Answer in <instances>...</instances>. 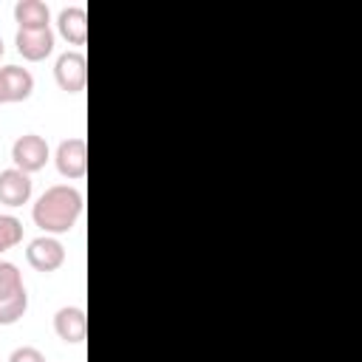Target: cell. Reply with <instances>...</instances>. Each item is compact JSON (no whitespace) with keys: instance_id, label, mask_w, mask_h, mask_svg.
<instances>
[{"instance_id":"cell-1","label":"cell","mask_w":362,"mask_h":362,"mask_svg":"<svg viewBox=\"0 0 362 362\" xmlns=\"http://www.w3.org/2000/svg\"><path fill=\"white\" fill-rule=\"evenodd\" d=\"M82 215V192L76 187H68V184H54L48 187L34 209H31V218L34 223L45 232V235H62V232H71L74 223L79 221Z\"/></svg>"},{"instance_id":"cell-7","label":"cell","mask_w":362,"mask_h":362,"mask_svg":"<svg viewBox=\"0 0 362 362\" xmlns=\"http://www.w3.org/2000/svg\"><path fill=\"white\" fill-rule=\"evenodd\" d=\"M54 331H57V337H59L62 342L79 345V342L85 339V334H88V317H85V311L76 308V305L59 308V311L54 314Z\"/></svg>"},{"instance_id":"cell-16","label":"cell","mask_w":362,"mask_h":362,"mask_svg":"<svg viewBox=\"0 0 362 362\" xmlns=\"http://www.w3.org/2000/svg\"><path fill=\"white\" fill-rule=\"evenodd\" d=\"M6 102H8V93H6V82L0 76V105H6Z\"/></svg>"},{"instance_id":"cell-12","label":"cell","mask_w":362,"mask_h":362,"mask_svg":"<svg viewBox=\"0 0 362 362\" xmlns=\"http://www.w3.org/2000/svg\"><path fill=\"white\" fill-rule=\"evenodd\" d=\"M20 291H25L20 269L14 263H8V260H0V300H8L14 294H20Z\"/></svg>"},{"instance_id":"cell-17","label":"cell","mask_w":362,"mask_h":362,"mask_svg":"<svg viewBox=\"0 0 362 362\" xmlns=\"http://www.w3.org/2000/svg\"><path fill=\"white\" fill-rule=\"evenodd\" d=\"M3 54H6V45H3V40H0V57H3Z\"/></svg>"},{"instance_id":"cell-10","label":"cell","mask_w":362,"mask_h":362,"mask_svg":"<svg viewBox=\"0 0 362 362\" xmlns=\"http://www.w3.org/2000/svg\"><path fill=\"white\" fill-rule=\"evenodd\" d=\"M57 28L71 45H85V40H88V14H85V8L82 6L62 8L59 17H57Z\"/></svg>"},{"instance_id":"cell-9","label":"cell","mask_w":362,"mask_h":362,"mask_svg":"<svg viewBox=\"0 0 362 362\" xmlns=\"http://www.w3.org/2000/svg\"><path fill=\"white\" fill-rule=\"evenodd\" d=\"M14 23L20 31H37V28H51V11L42 0H17L14 3Z\"/></svg>"},{"instance_id":"cell-4","label":"cell","mask_w":362,"mask_h":362,"mask_svg":"<svg viewBox=\"0 0 362 362\" xmlns=\"http://www.w3.org/2000/svg\"><path fill=\"white\" fill-rule=\"evenodd\" d=\"M54 161H57L59 175H65L68 181H79L88 173V144H85V139H79V136L62 139L59 147H57Z\"/></svg>"},{"instance_id":"cell-15","label":"cell","mask_w":362,"mask_h":362,"mask_svg":"<svg viewBox=\"0 0 362 362\" xmlns=\"http://www.w3.org/2000/svg\"><path fill=\"white\" fill-rule=\"evenodd\" d=\"M8 362H45V356H42L40 348H34V345H23V348H17V351L8 356Z\"/></svg>"},{"instance_id":"cell-6","label":"cell","mask_w":362,"mask_h":362,"mask_svg":"<svg viewBox=\"0 0 362 362\" xmlns=\"http://www.w3.org/2000/svg\"><path fill=\"white\" fill-rule=\"evenodd\" d=\"M28 198H31V175L17 167L0 170V204L23 206L28 204Z\"/></svg>"},{"instance_id":"cell-11","label":"cell","mask_w":362,"mask_h":362,"mask_svg":"<svg viewBox=\"0 0 362 362\" xmlns=\"http://www.w3.org/2000/svg\"><path fill=\"white\" fill-rule=\"evenodd\" d=\"M0 76L6 82L8 102H25L34 93V76H31L28 68H23V65H6V68H0Z\"/></svg>"},{"instance_id":"cell-13","label":"cell","mask_w":362,"mask_h":362,"mask_svg":"<svg viewBox=\"0 0 362 362\" xmlns=\"http://www.w3.org/2000/svg\"><path fill=\"white\" fill-rule=\"evenodd\" d=\"M28 311V291H20L8 300H0V325H14Z\"/></svg>"},{"instance_id":"cell-8","label":"cell","mask_w":362,"mask_h":362,"mask_svg":"<svg viewBox=\"0 0 362 362\" xmlns=\"http://www.w3.org/2000/svg\"><path fill=\"white\" fill-rule=\"evenodd\" d=\"M14 45H17L23 59L40 62V59H45L54 51V31L51 28H37V31H20L17 28Z\"/></svg>"},{"instance_id":"cell-5","label":"cell","mask_w":362,"mask_h":362,"mask_svg":"<svg viewBox=\"0 0 362 362\" xmlns=\"http://www.w3.org/2000/svg\"><path fill=\"white\" fill-rule=\"evenodd\" d=\"M25 260L37 272H57L65 263V246L54 235H40V238H34L28 243Z\"/></svg>"},{"instance_id":"cell-3","label":"cell","mask_w":362,"mask_h":362,"mask_svg":"<svg viewBox=\"0 0 362 362\" xmlns=\"http://www.w3.org/2000/svg\"><path fill=\"white\" fill-rule=\"evenodd\" d=\"M54 79L65 93H79L88 82V59L82 51H65L57 57Z\"/></svg>"},{"instance_id":"cell-2","label":"cell","mask_w":362,"mask_h":362,"mask_svg":"<svg viewBox=\"0 0 362 362\" xmlns=\"http://www.w3.org/2000/svg\"><path fill=\"white\" fill-rule=\"evenodd\" d=\"M48 156H51L48 141L42 136H37V133H23L11 144V161H14V167L23 170V173H28V175L37 173V170H42L45 161H48Z\"/></svg>"},{"instance_id":"cell-14","label":"cell","mask_w":362,"mask_h":362,"mask_svg":"<svg viewBox=\"0 0 362 362\" xmlns=\"http://www.w3.org/2000/svg\"><path fill=\"white\" fill-rule=\"evenodd\" d=\"M23 240V221L14 215H0V255Z\"/></svg>"}]
</instances>
